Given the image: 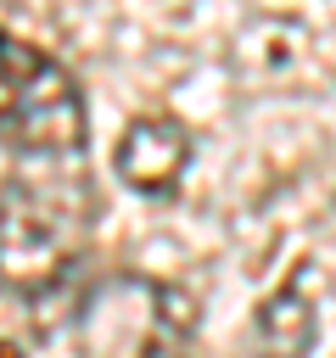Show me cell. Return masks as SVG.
<instances>
[{
	"label": "cell",
	"mask_w": 336,
	"mask_h": 358,
	"mask_svg": "<svg viewBox=\"0 0 336 358\" xmlns=\"http://www.w3.org/2000/svg\"><path fill=\"white\" fill-rule=\"evenodd\" d=\"M319 341V313L297 280L269 291L252 313V358H308Z\"/></svg>",
	"instance_id": "obj_4"
},
{
	"label": "cell",
	"mask_w": 336,
	"mask_h": 358,
	"mask_svg": "<svg viewBox=\"0 0 336 358\" xmlns=\"http://www.w3.org/2000/svg\"><path fill=\"white\" fill-rule=\"evenodd\" d=\"M0 145L22 157H67L84 145V95L73 73L0 28Z\"/></svg>",
	"instance_id": "obj_2"
},
{
	"label": "cell",
	"mask_w": 336,
	"mask_h": 358,
	"mask_svg": "<svg viewBox=\"0 0 336 358\" xmlns=\"http://www.w3.org/2000/svg\"><path fill=\"white\" fill-rule=\"evenodd\" d=\"M190 151H196V140H190V129H185L179 117L146 112V117H134V123L123 129V140H118V151H112V173H118L129 190H140V196H168L174 179L185 173Z\"/></svg>",
	"instance_id": "obj_3"
},
{
	"label": "cell",
	"mask_w": 336,
	"mask_h": 358,
	"mask_svg": "<svg viewBox=\"0 0 336 358\" xmlns=\"http://www.w3.org/2000/svg\"><path fill=\"white\" fill-rule=\"evenodd\" d=\"M95 235L84 173H11L0 185V285L17 296L56 291Z\"/></svg>",
	"instance_id": "obj_1"
},
{
	"label": "cell",
	"mask_w": 336,
	"mask_h": 358,
	"mask_svg": "<svg viewBox=\"0 0 336 358\" xmlns=\"http://www.w3.org/2000/svg\"><path fill=\"white\" fill-rule=\"evenodd\" d=\"M185 336H190V313H185V302L174 291H162V302H157L151 324L140 330V341L129 352H118V358H190Z\"/></svg>",
	"instance_id": "obj_5"
}]
</instances>
